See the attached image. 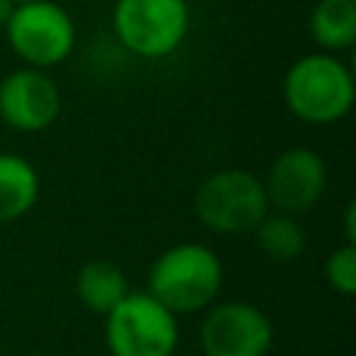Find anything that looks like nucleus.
<instances>
[{"label": "nucleus", "mask_w": 356, "mask_h": 356, "mask_svg": "<svg viewBox=\"0 0 356 356\" xmlns=\"http://www.w3.org/2000/svg\"><path fill=\"white\" fill-rule=\"evenodd\" d=\"M106 348L111 356H172L178 320L147 289L128 292L106 314Z\"/></svg>", "instance_id": "5"}, {"label": "nucleus", "mask_w": 356, "mask_h": 356, "mask_svg": "<svg viewBox=\"0 0 356 356\" xmlns=\"http://www.w3.org/2000/svg\"><path fill=\"white\" fill-rule=\"evenodd\" d=\"M25 356H50V353H25Z\"/></svg>", "instance_id": "17"}, {"label": "nucleus", "mask_w": 356, "mask_h": 356, "mask_svg": "<svg viewBox=\"0 0 356 356\" xmlns=\"http://www.w3.org/2000/svg\"><path fill=\"white\" fill-rule=\"evenodd\" d=\"M14 0H0V25H6V19L11 17V11H14Z\"/></svg>", "instance_id": "16"}, {"label": "nucleus", "mask_w": 356, "mask_h": 356, "mask_svg": "<svg viewBox=\"0 0 356 356\" xmlns=\"http://www.w3.org/2000/svg\"><path fill=\"white\" fill-rule=\"evenodd\" d=\"M6 39L25 67L50 70L64 64L75 50V22L56 0L17 3L6 19Z\"/></svg>", "instance_id": "4"}, {"label": "nucleus", "mask_w": 356, "mask_h": 356, "mask_svg": "<svg viewBox=\"0 0 356 356\" xmlns=\"http://www.w3.org/2000/svg\"><path fill=\"white\" fill-rule=\"evenodd\" d=\"M61 114V89L47 70L19 67L0 81V120L19 134L47 131Z\"/></svg>", "instance_id": "8"}, {"label": "nucleus", "mask_w": 356, "mask_h": 356, "mask_svg": "<svg viewBox=\"0 0 356 356\" xmlns=\"http://www.w3.org/2000/svg\"><path fill=\"white\" fill-rule=\"evenodd\" d=\"M0 356H3V353H0Z\"/></svg>", "instance_id": "19"}, {"label": "nucleus", "mask_w": 356, "mask_h": 356, "mask_svg": "<svg viewBox=\"0 0 356 356\" xmlns=\"http://www.w3.org/2000/svg\"><path fill=\"white\" fill-rule=\"evenodd\" d=\"M323 273L334 292H339L342 298H350L356 292V245L345 242L334 248L323 264Z\"/></svg>", "instance_id": "14"}, {"label": "nucleus", "mask_w": 356, "mask_h": 356, "mask_svg": "<svg viewBox=\"0 0 356 356\" xmlns=\"http://www.w3.org/2000/svg\"><path fill=\"white\" fill-rule=\"evenodd\" d=\"M128 292H131V286H128L125 273L117 264L106 261V259L86 261L78 270V275H75V295H78L81 306L89 309V312H95V314H103V317Z\"/></svg>", "instance_id": "11"}, {"label": "nucleus", "mask_w": 356, "mask_h": 356, "mask_svg": "<svg viewBox=\"0 0 356 356\" xmlns=\"http://www.w3.org/2000/svg\"><path fill=\"white\" fill-rule=\"evenodd\" d=\"M114 33L125 50L142 58L175 53L189 33L186 0H117L111 11Z\"/></svg>", "instance_id": "6"}, {"label": "nucleus", "mask_w": 356, "mask_h": 356, "mask_svg": "<svg viewBox=\"0 0 356 356\" xmlns=\"http://www.w3.org/2000/svg\"><path fill=\"white\" fill-rule=\"evenodd\" d=\"M309 33L323 53H345L356 44V0H317Z\"/></svg>", "instance_id": "12"}, {"label": "nucleus", "mask_w": 356, "mask_h": 356, "mask_svg": "<svg viewBox=\"0 0 356 356\" xmlns=\"http://www.w3.org/2000/svg\"><path fill=\"white\" fill-rule=\"evenodd\" d=\"M281 95L300 122L334 125L353 108V72L337 53H309L289 64Z\"/></svg>", "instance_id": "1"}, {"label": "nucleus", "mask_w": 356, "mask_h": 356, "mask_svg": "<svg viewBox=\"0 0 356 356\" xmlns=\"http://www.w3.org/2000/svg\"><path fill=\"white\" fill-rule=\"evenodd\" d=\"M14 3H25V0H14Z\"/></svg>", "instance_id": "18"}, {"label": "nucleus", "mask_w": 356, "mask_h": 356, "mask_svg": "<svg viewBox=\"0 0 356 356\" xmlns=\"http://www.w3.org/2000/svg\"><path fill=\"white\" fill-rule=\"evenodd\" d=\"M39 200V172L36 167L17 156L0 153V222H14L25 217Z\"/></svg>", "instance_id": "10"}, {"label": "nucleus", "mask_w": 356, "mask_h": 356, "mask_svg": "<svg viewBox=\"0 0 356 356\" xmlns=\"http://www.w3.org/2000/svg\"><path fill=\"white\" fill-rule=\"evenodd\" d=\"M222 286L220 256L200 242H178L156 256L147 270V292L175 317L209 309Z\"/></svg>", "instance_id": "2"}, {"label": "nucleus", "mask_w": 356, "mask_h": 356, "mask_svg": "<svg viewBox=\"0 0 356 356\" xmlns=\"http://www.w3.org/2000/svg\"><path fill=\"white\" fill-rule=\"evenodd\" d=\"M264 195L275 211L303 214L309 211L328 186V167L312 147H289L267 167Z\"/></svg>", "instance_id": "9"}, {"label": "nucleus", "mask_w": 356, "mask_h": 356, "mask_svg": "<svg viewBox=\"0 0 356 356\" xmlns=\"http://www.w3.org/2000/svg\"><path fill=\"white\" fill-rule=\"evenodd\" d=\"M267 211L261 178L239 167L211 172L195 192V217L214 234H250Z\"/></svg>", "instance_id": "3"}, {"label": "nucleus", "mask_w": 356, "mask_h": 356, "mask_svg": "<svg viewBox=\"0 0 356 356\" xmlns=\"http://www.w3.org/2000/svg\"><path fill=\"white\" fill-rule=\"evenodd\" d=\"M197 337L203 356H267L275 331L259 306L248 300H222L209 306Z\"/></svg>", "instance_id": "7"}, {"label": "nucleus", "mask_w": 356, "mask_h": 356, "mask_svg": "<svg viewBox=\"0 0 356 356\" xmlns=\"http://www.w3.org/2000/svg\"><path fill=\"white\" fill-rule=\"evenodd\" d=\"M250 234L256 239V248L273 261H295L306 250V231L295 220V214L267 211Z\"/></svg>", "instance_id": "13"}, {"label": "nucleus", "mask_w": 356, "mask_h": 356, "mask_svg": "<svg viewBox=\"0 0 356 356\" xmlns=\"http://www.w3.org/2000/svg\"><path fill=\"white\" fill-rule=\"evenodd\" d=\"M345 242L356 245V203L353 200L345 206Z\"/></svg>", "instance_id": "15"}]
</instances>
